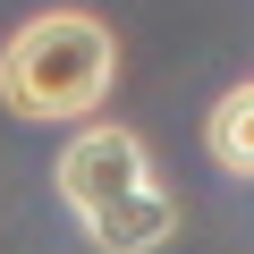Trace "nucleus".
<instances>
[{
    "label": "nucleus",
    "mask_w": 254,
    "mask_h": 254,
    "mask_svg": "<svg viewBox=\"0 0 254 254\" xmlns=\"http://www.w3.org/2000/svg\"><path fill=\"white\" fill-rule=\"evenodd\" d=\"M51 187H60L68 220L102 254H153V246L178 237V195L161 187L144 136L119 127V119H85L76 127L60 144V161H51Z\"/></svg>",
    "instance_id": "nucleus-1"
},
{
    "label": "nucleus",
    "mask_w": 254,
    "mask_h": 254,
    "mask_svg": "<svg viewBox=\"0 0 254 254\" xmlns=\"http://www.w3.org/2000/svg\"><path fill=\"white\" fill-rule=\"evenodd\" d=\"M119 85V34L93 9H34L0 43V102L26 127H85Z\"/></svg>",
    "instance_id": "nucleus-2"
},
{
    "label": "nucleus",
    "mask_w": 254,
    "mask_h": 254,
    "mask_svg": "<svg viewBox=\"0 0 254 254\" xmlns=\"http://www.w3.org/2000/svg\"><path fill=\"white\" fill-rule=\"evenodd\" d=\"M203 153H212V170L254 178V76L229 85V93L212 102V119H203Z\"/></svg>",
    "instance_id": "nucleus-3"
}]
</instances>
